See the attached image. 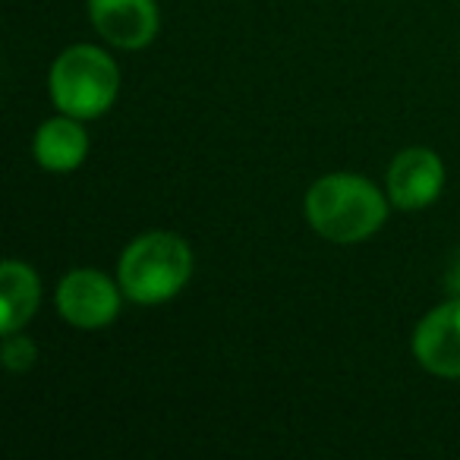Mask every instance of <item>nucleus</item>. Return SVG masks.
I'll use <instances>...</instances> for the list:
<instances>
[{"instance_id":"1","label":"nucleus","mask_w":460,"mask_h":460,"mask_svg":"<svg viewBox=\"0 0 460 460\" xmlns=\"http://www.w3.org/2000/svg\"><path fill=\"white\" fill-rule=\"evenodd\" d=\"M388 192L369 177L350 171H334L313 180L303 199V215L322 240L338 246L366 243L388 221Z\"/></svg>"},{"instance_id":"2","label":"nucleus","mask_w":460,"mask_h":460,"mask_svg":"<svg viewBox=\"0 0 460 460\" xmlns=\"http://www.w3.org/2000/svg\"><path fill=\"white\" fill-rule=\"evenodd\" d=\"M192 278V250L173 230H146L129 240L117 262V281L136 306L173 300Z\"/></svg>"},{"instance_id":"3","label":"nucleus","mask_w":460,"mask_h":460,"mask_svg":"<svg viewBox=\"0 0 460 460\" xmlns=\"http://www.w3.org/2000/svg\"><path fill=\"white\" fill-rule=\"evenodd\" d=\"M48 95L60 114L98 120L120 95V66L98 45H70L54 58Z\"/></svg>"},{"instance_id":"4","label":"nucleus","mask_w":460,"mask_h":460,"mask_svg":"<svg viewBox=\"0 0 460 460\" xmlns=\"http://www.w3.org/2000/svg\"><path fill=\"white\" fill-rule=\"evenodd\" d=\"M123 288L117 278H108L98 269H73L60 278L54 290V303L66 325L98 332L117 322L123 309Z\"/></svg>"},{"instance_id":"5","label":"nucleus","mask_w":460,"mask_h":460,"mask_svg":"<svg viewBox=\"0 0 460 460\" xmlns=\"http://www.w3.org/2000/svg\"><path fill=\"white\" fill-rule=\"evenodd\" d=\"M445 161L438 152L426 146L403 148L394 155L385 177V192H388L391 208L397 211H422L438 202L445 190Z\"/></svg>"},{"instance_id":"6","label":"nucleus","mask_w":460,"mask_h":460,"mask_svg":"<svg viewBox=\"0 0 460 460\" xmlns=\"http://www.w3.org/2000/svg\"><path fill=\"white\" fill-rule=\"evenodd\" d=\"M413 359L438 378H460V296L429 309L413 328Z\"/></svg>"},{"instance_id":"7","label":"nucleus","mask_w":460,"mask_h":460,"mask_svg":"<svg viewBox=\"0 0 460 460\" xmlns=\"http://www.w3.org/2000/svg\"><path fill=\"white\" fill-rule=\"evenodd\" d=\"M89 22L111 48L142 51L155 41L161 26L155 0H89Z\"/></svg>"},{"instance_id":"8","label":"nucleus","mask_w":460,"mask_h":460,"mask_svg":"<svg viewBox=\"0 0 460 460\" xmlns=\"http://www.w3.org/2000/svg\"><path fill=\"white\" fill-rule=\"evenodd\" d=\"M85 120H76L70 114L48 117L32 139V155L41 171L48 173H73L89 158V133L83 127Z\"/></svg>"},{"instance_id":"9","label":"nucleus","mask_w":460,"mask_h":460,"mask_svg":"<svg viewBox=\"0 0 460 460\" xmlns=\"http://www.w3.org/2000/svg\"><path fill=\"white\" fill-rule=\"evenodd\" d=\"M41 306V281L35 269L20 259L0 265V332L13 334L32 322Z\"/></svg>"},{"instance_id":"10","label":"nucleus","mask_w":460,"mask_h":460,"mask_svg":"<svg viewBox=\"0 0 460 460\" xmlns=\"http://www.w3.org/2000/svg\"><path fill=\"white\" fill-rule=\"evenodd\" d=\"M39 359V347L29 334L13 332V334H4V366L10 372H29Z\"/></svg>"},{"instance_id":"11","label":"nucleus","mask_w":460,"mask_h":460,"mask_svg":"<svg viewBox=\"0 0 460 460\" xmlns=\"http://www.w3.org/2000/svg\"><path fill=\"white\" fill-rule=\"evenodd\" d=\"M445 294L460 296V246L454 250L451 262H447V269H445Z\"/></svg>"}]
</instances>
